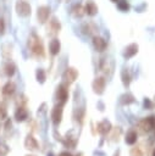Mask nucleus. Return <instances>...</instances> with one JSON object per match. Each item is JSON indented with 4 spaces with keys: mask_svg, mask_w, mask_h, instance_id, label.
Returning <instances> with one entry per match:
<instances>
[{
    "mask_svg": "<svg viewBox=\"0 0 155 156\" xmlns=\"http://www.w3.org/2000/svg\"><path fill=\"white\" fill-rule=\"evenodd\" d=\"M111 123L107 121V119H104V121H101V122H99L98 124H96V130H98V133L99 134H101V135H105V134H107L110 130H111Z\"/></svg>",
    "mask_w": 155,
    "mask_h": 156,
    "instance_id": "11",
    "label": "nucleus"
},
{
    "mask_svg": "<svg viewBox=\"0 0 155 156\" xmlns=\"http://www.w3.org/2000/svg\"><path fill=\"white\" fill-rule=\"evenodd\" d=\"M62 106H63V105L57 104V105H55V106L52 107V110H51L50 117H51V121H52V123H54L55 126H57V124L61 122V119H62Z\"/></svg>",
    "mask_w": 155,
    "mask_h": 156,
    "instance_id": "5",
    "label": "nucleus"
},
{
    "mask_svg": "<svg viewBox=\"0 0 155 156\" xmlns=\"http://www.w3.org/2000/svg\"><path fill=\"white\" fill-rule=\"evenodd\" d=\"M55 98L59 101V104H61V105H63L67 101V99H68V89H67L66 84L57 85L56 93H55Z\"/></svg>",
    "mask_w": 155,
    "mask_h": 156,
    "instance_id": "4",
    "label": "nucleus"
},
{
    "mask_svg": "<svg viewBox=\"0 0 155 156\" xmlns=\"http://www.w3.org/2000/svg\"><path fill=\"white\" fill-rule=\"evenodd\" d=\"M11 127H12L11 119H7V121H6V123H5V129H6V130H9V129H11Z\"/></svg>",
    "mask_w": 155,
    "mask_h": 156,
    "instance_id": "29",
    "label": "nucleus"
},
{
    "mask_svg": "<svg viewBox=\"0 0 155 156\" xmlns=\"http://www.w3.org/2000/svg\"><path fill=\"white\" fill-rule=\"evenodd\" d=\"M115 156H118V151H117V154H116V155H115Z\"/></svg>",
    "mask_w": 155,
    "mask_h": 156,
    "instance_id": "36",
    "label": "nucleus"
},
{
    "mask_svg": "<svg viewBox=\"0 0 155 156\" xmlns=\"http://www.w3.org/2000/svg\"><path fill=\"white\" fill-rule=\"evenodd\" d=\"M59 156H72V154H70L68 151H62V152H61Z\"/></svg>",
    "mask_w": 155,
    "mask_h": 156,
    "instance_id": "31",
    "label": "nucleus"
},
{
    "mask_svg": "<svg viewBox=\"0 0 155 156\" xmlns=\"http://www.w3.org/2000/svg\"><path fill=\"white\" fill-rule=\"evenodd\" d=\"M60 49H61V44H60L59 39L54 38V39L49 43V51H50V54L55 56V55H57V54L60 52Z\"/></svg>",
    "mask_w": 155,
    "mask_h": 156,
    "instance_id": "16",
    "label": "nucleus"
},
{
    "mask_svg": "<svg viewBox=\"0 0 155 156\" xmlns=\"http://www.w3.org/2000/svg\"><path fill=\"white\" fill-rule=\"evenodd\" d=\"M133 102H135V99H134V96H133L132 94H129V93L123 94V95H121V98H120V104H121V105H131V104H133Z\"/></svg>",
    "mask_w": 155,
    "mask_h": 156,
    "instance_id": "19",
    "label": "nucleus"
},
{
    "mask_svg": "<svg viewBox=\"0 0 155 156\" xmlns=\"http://www.w3.org/2000/svg\"><path fill=\"white\" fill-rule=\"evenodd\" d=\"M153 156H155V149H154V151H153Z\"/></svg>",
    "mask_w": 155,
    "mask_h": 156,
    "instance_id": "33",
    "label": "nucleus"
},
{
    "mask_svg": "<svg viewBox=\"0 0 155 156\" xmlns=\"http://www.w3.org/2000/svg\"><path fill=\"white\" fill-rule=\"evenodd\" d=\"M16 12L21 17H28L31 15V12H32V7H31V5L27 1L18 0L16 2Z\"/></svg>",
    "mask_w": 155,
    "mask_h": 156,
    "instance_id": "3",
    "label": "nucleus"
},
{
    "mask_svg": "<svg viewBox=\"0 0 155 156\" xmlns=\"http://www.w3.org/2000/svg\"><path fill=\"white\" fill-rule=\"evenodd\" d=\"M111 1H114V2H117V1H118V0H111Z\"/></svg>",
    "mask_w": 155,
    "mask_h": 156,
    "instance_id": "34",
    "label": "nucleus"
},
{
    "mask_svg": "<svg viewBox=\"0 0 155 156\" xmlns=\"http://www.w3.org/2000/svg\"><path fill=\"white\" fill-rule=\"evenodd\" d=\"M15 91H16V84L13 82H7L1 89V94L6 98H10L11 95H13Z\"/></svg>",
    "mask_w": 155,
    "mask_h": 156,
    "instance_id": "14",
    "label": "nucleus"
},
{
    "mask_svg": "<svg viewBox=\"0 0 155 156\" xmlns=\"http://www.w3.org/2000/svg\"><path fill=\"white\" fill-rule=\"evenodd\" d=\"M144 107H145V108H151V107H153V102H151L149 99H145V100H144Z\"/></svg>",
    "mask_w": 155,
    "mask_h": 156,
    "instance_id": "28",
    "label": "nucleus"
},
{
    "mask_svg": "<svg viewBox=\"0 0 155 156\" xmlns=\"http://www.w3.org/2000/svg\"><path fill=\"white\" fill-rule=\"evenodd\" d=\"M28 48L31 50V52L39 57V58H43L45 56V51H44V45H43V41L37 35V34H32L28 39Z\"/></svg>",
    "mask_w": 155,
    "mask_h": 156,
    "instance_id": "1",
    "label": "nucleus"
},
{
    "mask_svg": "<svg viewBox=\"0 0 155 156\" xmlns=\"http://www.w3.org/2000/svg\"><path fill=\"white\" fill-rule=\"evenodd\" d=\"M93 46H94V49H95L96 51L101 52V51H104V50L106 49L107 44H106V40H105L104 38L95 35V37L93 38Z\"/></svg>",
    "mask_w": 155,
    "mask_h": 156,
    "instance_id": "10",
    "label": "nucleus"
},
{
    "mask_svg": "<svg viewBox=\"0 0 155 156\" xmlns=\"http://www.w3.org/2000/svg\"><path fill=\"white\" fill-rule=\"evenodd\" d=\"M105 85H106V82H105V78L103 77H98L93 80V84H92V88H93V91L98 95H101L105 90Z\"/></svg>",
    "mask_w": 155,
    "mask_h": 156,
    "instance_id": "6",
    "label": "nucleus"
},
{
    "mask_svg": "<svg viewBox=\"0 0 155 156\" xmlns=\"http://www.w3.org/2000/svg\"><path fill=\"white\" fill-rule=\"evenodd\" d=\"M48 156H55V155H54L52 152H49V154H48Z\"/></svg>",
    "mask_w": 155,
    "mask_h": 156,
    "instance_id": "32",
    "label": "nucleus"
},
{
    "mask_svg": "<svg viewBox=\"0 0 155 156\" xmlns=\"http://www.w3.org/2000/svg\"><path fill=\"white\" fill-rule=\"evenodd\" d=\"M77 77H78V71H77L76 68H73V67L66 68V71H65L63 74H62V79H63L66 83H68V84L73 83V82L77 79Z\"/></svg>",
    "mask_w": 155,
    "mask_h": 156,
    "instance_id": "7",
    "label": "nucleus"
},
{
    "mask_svg": "<svg viewBox=\"0 0 155 156\" xmlns=\"http://www.w3.org/2000/svg\"><path fill=\"white\" fill-rule=\"evenodd\" d=\"M35 77H37V80H38L40 84H43V83L45 82V79H46V74H45V71H44L43 68H39V69H37V72H35Z\"/></svg>",
    "mask_w": 155,
    "mask_h": 156,
    "instance_id": "22",
    "label": "nucleus"
},
{
    "mask_svg": "<svg viewBox=\"0 0 155 156\" xmlns=\"http://www.w3.org/2000/svg\"><path fill=\"white\" fill-rule=\"evenodd\" d=\"M5 33V22H4V18H0V37L4 35Z\"/></svg>",
    "mask_w": 155,
    "mask_h": 156,
    "instance_id": "27",
    "label": "nucleus"
},
{
    "mask_svg": "<svg viewBox=\"0 0 155 156\" xmlns=\"http://www.w3.org/2000/svg\"><path fill=\"white\" fill-rule=\"evenodd\" d=\"M154 128H155V116L145 117L142 121H139V123H138V129L142 133H149Z\"/></svg>",
    "mask_w": 155,
    "mask_h": 156,
    "instance_id": "2",
    "label": "nucleus"
},
{
    "mask_svg": "<svg viewBox=\"0 0 155 156\" xmlns=\"http://www.w3.org/2000/svg\"><path fill=\"white\" fill-rule=\"evenodd\" d=\"M24 147L28 149V150H37V149H39V144H38L37 139H35L32 134H28V135L26 136Z\"/></svg>",
    "mask_w": 155,
    "mask_h": 156,
    "instance_id": "13",
    "label": "nucleus"
},
{
    "mask_svg": "<svg viewBox=\"0 0 155 156\" xmlns=\"http://www.w3.org/2000/svg\"><path fill=\"white\" fill-rule=\"evenodd\" d=\"M7 117V110H6V105L4 102L0 101V119H5Z\"/></svg>",
    "mask_w": 155,
    "mask_h": 156,
    "instance_id": "25",
    "label": "nucleus"
},
{
    "mask_svg": "<svg viewBox=\"0 0 155 156\" xmlns=\"http://www.w3.org/2000/svg\"><path fill=\"white\" fill-rule=\"evenodd\" d=\"M7 151H9V149H5V150H2V149L0 147V156H5V155L7 154Z\"/></svg>",
    "mask_w": 155,
    "mask_h": 156,
    "instance_id": "30",
    "label": "nucleus"
},
{
    "mask_svg": "<svg viewBox=\"0 0 155 156\" xmlns=\"http://www.w3.org/2000/svg\"><path fill=\"white\" fill-rule=\"evenodd\" d=\"M84 7L81 5V4H76L73 7H72V15L74 17H82L84 15Z\"/></svg>",
    "mask_w": 155,
    "mask_h": 156,
    "instance_id": "21",
    "label": "nucleus"
},
{
    "mask_svg": "<svg viewBox=\"0 0 155 156\" xmlns=\"http://www.w3.org/2000/svg\"><path fill=\"white\" fill-rule=\"evenodd\" d=\"M28 118V111L24 106H18L17 110L15 111V119L17 122H23Z\"/></svg>",
    "mask_w": 155,
    "mask_h": 156,
    "instance_id": "12",
    "label": "nucleus"
},
{
    "mask_svg": "<svg viewBox=\"0 0 155 156\" xmlns=\"http://www.w3.org/2000/svg\"><path fill=\"white\" fill-rule=\"evenodd\" d=\"M124 141L127 144H129V145H133L134 143H137V132L135 130H128L126 133Z\"/></svg>",
    "mask_w": 155,
    "mask_h": 156,
    "instance_id": "20",
    "label": "nucleus"
},
{
    "mask_svg": "<svg viewBox=\"0 0 155 156\" xmlns=\"http://www.w3.org/2000/svg\"><path fill=\"white\" fill-rule=\"evenodd\" d=\"M16 72V65L11 61L6 62L5 66H4V73L6 74V77H12Z\"/></svg>",
    "mask_w": 155,
    "mask_h": 156,
    "instance_id": "18",
    "label": "nucleus"
},
{
    "mask_svg": "<svg viewBox=\"0 0 155 156\" xmlns=\"http://www.w3.org/2000/svg\"><path fill=\"white\" fill-rule=\"evenodd\" d=\"M84 12H85L88 16H94V15H96V12H98V6L95 5L94 1L89 0V1L85 4V6H84Z\"/></svg>",
    "mask_w": 155,
    "mask_h": 156,
    "instance_id": "17",
    "label": "nucleus"
},
{
    "mask_svg": "<svg viewBox=\"0 0 155 156\" xmlns=\"http://www.w3.org/2000/svg\"><path fill=\"white\" fill-rule=\"evenodd\" d=\"M131 156H143V152H142L140 147H133L131 150Z\"/></svg>",
    "mask_w": 155,
    "mask_h": 156,
    "instance_id": "26",
    "label": "nucleus"
},
{
    "mask_svg": "<svg viewBox=\"0 0 155 156\" xmlns=\"http://www.w3.org/2000/svg\"><path fill=\"white\" fill-rule=\"evenodd\" d=\"M61 29V24L60 22L57 21V18L52 17L50 21H49V26H48V32L51 34V35H56Z\"/></svg>",
    "mask_w": 155,
    "mask_h": 156,
    "instance_id": "9",
    "label": "nucleus"
},
{
    "mask_svg": "<svg viewBox=\"0 0 155 156\" xmlns=\"http://www.w3.org/2000/svg\"><path fill=\"white\" fill-rule=\"evenodd\" d=\"M154 129H155V128H154Z\"/></svg>",
    "mask_w": 155,
    "mask_h": 156,
    "instance_id": "37",
    "label": "nucleus"
},
{
    "mask_svg": "<svg viewBox=\"0 0 155 156\" xmlns=\"http://www.w3.org/2000/svg\"><path fill=\"white\" fill-rule=\"evenodd\" d=\"M121 77H122V83H123V85H124V87H128L129 83H131V76H129V72H128L126 68L122 71Z\"/></svg>",
    "mask_w": 155,
    "mask_h": 156,
    "instance_id": "23",
    "label": "nucleus"
},
{
    "mask_svg": "<svg viewBox=\"0 0 155 156\" xmlns=\"http://www.w3.org/2000/svg\"><path fill=\"white\" fill-rule=\"evenodd\" d=\"M117 7L121 10V11H128L129 10V4L126 1V0H121L117 2Z\"/></svg>",
    "mask_w": 155,
    "mask_h": 156,
    "instance_id": "24",
    "label": "nucleus"
},
{
    "mask_svg": "<svg viewBox=\"0 0 155 156\" xmlns=\"http://www.w3.org/2000/svg\"><path fill=\"white\" fill-rule=\"evenodd\" d=\"M26 156H35V155H26Z\"/></svg>",
    "mask_w": 155,
    "mask_h": 156,
    "instance_id": "35",
    "label": "nucleus"
},
{
    "mask_svg": "<svg viewBox=\"0 0 155 156\" xmlns=\"http://www.w3.org/2000/svg\"><path fill=\"white\" fill-rule=\"evenodd\" d=\"M137 52H138V45L134 44V43H132V44H129V45H127V46L124 48L123 57H124V58H131V57H133Z\"/></svg>",
    "mask_w": 155,
    "mask_h": 156,
    "instance_id": "15",
    "label": "nucleus"
},
{
    "mask_svg": "<svg viewBox=\"0 0 155 156\" xmlns=\"http://www.w3.org/2000/svg\"><path fill=\"white\" fill-rule=\"evenodd\" d=\"M50 15V7L49 6H40L37 10V17L39 23H45Z\"/></svg>",
    "mask_w": 155,
    "mask_h": 156,
    "instance_id": "8",
    "label": "nucleus"
}]
</instances>
